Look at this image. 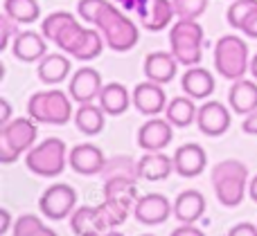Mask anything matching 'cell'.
<instances>
[{"label": "cell", "mask_w": 257, "mask_h": 236, "mask_svg": "<svg viewBox=\"0 0 257 236\" xmlns=\"http://www.w3.org/2000/svg\"><path fill=\"white\" fill-rule=\"evenodd\" d=\"M102 176H104V180L106 178H136L138 180V160H133L131 156H113L106 160Z\"/></svg>", "instance_id": "obj_32"}, {"label": "cell", "mask_w": 257, "mask_h": 236, "mask_svg": "<svg viewBox=\"0 0 257 236\" xmlns=\"http://www.w3.org/2000/svg\"><path fill=\"white\" fill-rule=\"evenodd\" d=\"M95 27L102 32L108 50H113V52H128L140 40L138 25L126 16L124 9H120L113 2H106L102 7L97 20H95Z\"/></svg>", "instance_id": "obj_1"}, {"label": "cell", "mask_w": 257, "mask_h": 236, "mask_svg": "<svg viewBox=\"0 0 257 236\" xmlns=\"http://www.w3.org/2000/svg\"><path fill=\"white\" fill-rule=\"evenodd\" d=\"M174 140V126L167 117H151L138 128V146L142 151H165Z\"/></svg>", "instance_id": "obj_9"}, {"label": "cell", "mask_w": 257, "mask_h": 236, "mask_svg": "<svg viewBox=\"0 0 257 236\" xmlns=\"http://www.w3.org/2000/svg\"><path fill=\"white\" fill-rule=\"evenodd\" d=\"M32 236H59L57 232H54V230H50L48 228V225H41V228L39 230H36V232L34 234H32Z\"/></svg>", "instance_id": "obj_50"}, {"label": "cell", "mask_w": 257, "mask_h": 236, "mask_svg": "<svg viewBox=\"0 0 257 236\" xmlns=\"http://www.w3.org/2000/svg\"><path fill=\"white\" fill-rule=\"evenodd\" d=\"M75 20V16H72L70 12H52L50 16L43 18V22H41V32H43V36L48 40H57V36L61 34V30L66 25H70V22Z\"/></svg>", "instance_id": "obj_34"}, {"label": "cell", "mask_w": 257, "mask_h": 236, "mask_svg": "<svg viewBox=\"0 0 257 236\" xmlns=\"http://www.w3.org/2000/svg\"><path fill=\"white\" fill-rule=\"evenodd\" d=\"M142 236H156V234H142Z\"/></svg>", "instance_id": "obj_53"}, {"label": "cell", "mask_w": 257, "mask_h": 236, "mask_svg": "<svg viewBox=\"0 0 257 236\" xmlns=\"http://www.w3.org/2000/svg\"><path fill=\"white\" fill-rule=\"evenodd\" d=\"M239 32H244L248 38H257V9L250 12V16L244 20V25H241Z\"/></svg>", "instance_id": "obj_43"}, {"label": "cell", "mask_w": 257, "mask_h": 236, "mask_svg": "<svg viewBox=\"0 0 257 236\" xmlns=\"http://www.w3.org/2000/svg\"><path fill=\"white\" fill-rule=\"evenodd\" d=\"M5 14L18 25H30L39 20L41 4L36 0H5Z\"/></svg>", "instance_id": "obj_29"}, {"label": "cell", "mask_w": 257, "mask_h": 236, "mask_svg": "<svg viewBox=\"0 0 257 236\" xmlns=\"http://www.w3.org/2000/svg\"><path fill=\"white\" fill-rule=\"evenodd\" d=\"M131 104H133V94L126 90V86L117 84V81L104 84L102 92H99V106L108 117H117L122 112H126V108Z\"/></svg>", "instance_id": "obj_21"}, {"label": "cell", "mask_w": 257, "mask_h": 236, "mask_svg": "<svg viewBox=\"0 0 257 236\" xmlns=\"http://www.w3.org/2000/svg\"><path fill=\"white\" fill-rule=\"evenodd\" d=\"M214 74L205 68L192 66L185 70V74L181 76V88L187 97L192 99H208L214 92Z\"/></svg>", "instance_id": "obj_19"}, {"label": "cell", "mask_w": 257, "mask_h": 236, "mask_svg": "<svg viewBox=\"0 0 257 236\" xmlns=\"http://www.w3.org/2000/svg\"><path fill=\"white\" fill-rule=\"evenodd\" d=\"M228 104L230 110L237 115H250L257 110V84L250 79H237L232 81L228 90Z\"/></svg>", "instance_id": "obj_20"}, {"label": "cell", "mask_w": 257, "mask_h": 236, "mask_svg": "<svg viewBox=\"0 0 257 236\" xmlns=\"http://www.w3.org/2000/svg\"><path fill=\"white\" fill-rule=\"evenodd\" d=\"M172 214H174V205L163 194H147V196H140L136 207H133V216H136L138 223L151 225V228H154V225H163Z\"/></svg>", "instance_id": "obj_10"}, {"label": "cell", "mask_w": 257, "mask_h": 236, "mask_svg": "<svg viewBox=\"0 0 257 236\" xmlns=\"http://www.w3.org/2000/svg\"><path fill=\"white\" fill-rule=\"evenodd\" d=\"M174 171H176L181 178H196L205 171V164H208V153L203 151V146L190 142L183 144L174 151Z\"/></svg>", "instance_id": "obj_14"}, {"label": "cell", "mask_w": 257, "mask_h": 236, "mask_svg": "<svg viewBox=\"0 0 257 236\" xmlns=\"http://www.w3.org/2000/svg\"><path fill=\"white\" fill-rule=\"evenodd\" d=\"M70 58L66 56V52L63 54H45L43 58L39 61V68H36V74H39V79L43 81V84L48 86H57L61 84V81L68 79V74H70Z\"/></svg>", "instance_id": "obj_23"}, {"label": "cell", "mask_w": 257, "mask_h": 236, "mask_svg": "<svg viewBox=\"0 0 257 236\" xmlns=\"http://www.w3.org/2000/svg\"><path fill=\"white\" fill-rule=\"evenodd\" d=\"M9 230H14L12 214H9V210H0V234H7Z\"/></svg>", "instance_id": "obj_46"}, {"label": "cell", "mask_w": 257, "mask_h": 236, "mask_svg": "<svg viewBox=\"0 0 257 236\" xmlns=\"http://www.w3.org/2000/svg\"><path fill=\"white\" fill-rule=\"evenodd\" d=\"M169 236H205V232L196 228L194 223H181Z\"/></svg>", "instance_id": "obj_42"}, {"label": "cell", "mask_w": 257, "mask_h": 236, "mask_svg": "<svg viewBox=\"0 0 257 236\" xmlns=\"http://www.w3.org/2000/svg\"><path fill=\"white\" fill-rule=\"evenodd\" d=\"M97 214H99L102 225L106 228V232H108V230H115V228H120L122 223H126L131 210L124 207L122 202L113 200V198H104V202H99L97 205Z\"/></svg>", "instance_id": "obj_30"}, {"label": "cell", "mask_w": 257, "mask_h": 236, "mask_svg": "<svg viewBox=\"0 0 257 236\" xmlns=\"http://www.w3.org/2000/svg\"><path fill=\"white\" fill-rule=\"evenodd\" d=\"M214 194H217V200L223 207H239L244 202V196L248 194V178H241V176H228V178L214 180Z\"/></svg>", "instance_id": "obj_22"}, {"label": "cell", "mask_w": 257, "mask_h": 236, "mask_svg": "<svg viewBox=\"0 0 257 236\" xmlns=\"http://www.w3.org/2000/svg\"><path fill=\"white\" fill-rule=\"evenodd\" d=\"M169 50L185 68L199 66L203 58V27L199 20L178 18L169 30Z\"/></svg>", "instance_id": "obj_2"}, {"label": "cell", "mask_w": 257, "mask_h": 236, "mask_svg": "<svg viewBox=\"0 0 257 236\" xmlns=\"http://www.w3.org/2000/svg\"><path fill=\"white\" fill-rule=\"evenodd\" d=\"M104 198H113V200L122 202L133 212L138 198H140L138 196L136 178H106L104 180Z\"/></svg>", "instance_id": "obj_27"}, {"label": "cell", "mask_w": 257, "mask_h": 236, "mask_svg": "<svg viewBox=\"0 0 257 236\" xmlns=\"http://www.w3.org/2000/svg\"><path fill=\"white\" fill-rule=\"evenodd\" d=\"M248 196L253 202H257V176H253V180H248Z\"/></svg>", "instance_id": "obj_49"}, {"label": "cell", "mask_w": 257, "mask_h": 236, "mask_svg": "<svg viewBox=\"0 0 257 236\" xmlns=\"http://www.w3.org/2000/svg\"><path fill=\"white\" fill-rule=\"evenodd\" d=\"M241 130H244L246 135H257V110L246 115L244 124H241Z\"/></svg>", "instance_id": "obj_45"}, {"label": "cell", "mask_w": 257, "mask_h": 236, "mask_svg": "<svg viewBox=\"0 0 257 236\" xmlns=\"http://www.w3.org/2000/svg\"><path fill=\"white\" fill-rule=\"evenodd\" d=\"M230 110L221 102H205L196 112V126L208 138H221L230 128Z\"/></svg>", "instance_id": "obj_12"}, {"label": "cell", "mask_w": 257, "mask_h": 236, "mask_svg": "<svg viewBox=\"0 0 257 236\" xmlns=\"http://www.w3.org/2000/svg\"><path fill=\"white\" fill-rule=\"evenodd\" d=\"M174 16H176V9H174L172 0H151L149 14L140 22L147 32H163L165 27H169Z\"/></svg>", "instance_id": "obj_28"}, {"label": "cell", "mask_w": 257, "mask_h": 236, "mask_svg": "<svg viewBox=\"0 0 257 236\" xmlns=\"http://www.w3.org/2000/svg\"><path fill=\"white\" fill-rule=\"evenodd\" d=\"M12 54L23 63H39L48 54V38L43 36V32H18L12 43Z\"/></svg>", "instance_id": "obj_15"}, {"label": "cell", "mask_w": 257, "mask_h": 236, "mask_svg": "<svg viewBox=\"0 0 257 236\" xmlns=\"http://www.w3.org/2000/svg\"><path fill=\"white\" fill-rule=\"evenodd\" d=\"M86 34H88V27H84L79 20H72L70 25H66L61 30V34L57 36V40H54V45H57L61 52H66V54H75L77 52V48H79L81 43H84V38H86Z\"/></svg>", "instance_id": "obj_31"}, {"label": "cell", "mask_w": 257, "mask_h": 236, "mask_svg": "<svg viewBox=\"0 0 257 236\" xmlns=\"http://www.w3.org/2000/svg\"><path fill=\"white\" fill-rule=\"evenodd\" d=\"M77 205V192L66 182H57L48 187L39 198V210L45 218L52 220H63L70 218Z\"/></svg>", "instance_id": "obj_6"}, {"label": "cell", "mask_w": 257, "mask_h": 236, "mask_svg": "<svg viewBox=\"0 0 257 236\" xmlns=\"http://www.w3.org/2000/svg\"><path fill=\"white\" fill-rule=\"evenodd\" d=\"M9 122H12V104L7 99H3L0 102V126L9 124Z\"/></svg>", "instance_id": "obj_47"}, {"label": "cell", "mask_w": 257, "mask_h": 236, "mask_svg": "<svg viewBox=\"0 0 257 236\" xmlns=\"http://www.w3.org/2000/svg\"><path fill=\"white\" fill-rule=\"evenodd\" d=\"M102 88H104L102 74L95 68H79L72 74L70 84H68V94L77 104H90L95 99H99Z\"/></svg>", "instance_id": "obj_13"}, {"label": "cell", "mask_w": 257, "mask_h": 236, "mask_svg": "<svg viewBox=\"0 0 257 236\" xmlns=\"http://www.w3.org/2000/svg\"><path fill=\"white\" fill-rule=\"evenodd\" d=\"M68 148L66 142L59 138H48L41 144H34L25 153V164L39 178H54L61 176L68 164Z\"/></svg>", "instance_id": "obj_5"}, {"label": "cell", "mask_w": 257, "mask_h": 236, "mask_svg": "<svg viewBox=\"0 0 257 236\" xmlns=\"http://www.w3.org/2000/svg\"><path fill=\"white\" fill-rule=\"evenodd\" d=\"M36 138H39V128H36V122L30 115L16 117L9 124L0 126V142L12 146L18 156L30 151L36 144Z\"/></svg>", "instance_id": "obj_7"}, {"label": "cell", "mask_w": 257, "mask_h": 236, "mask_svg": "<svg viewBox=\"0 0 257 236\" xmlns=\"http://www.w3.org/2000/svg\"><path fill=\"white\" fill-rule=\"evenodd\" d=\"M194 102L196 99L183 94V97H174L172 102L167 104L165 117L172 122L174 128H187V126L196 124V112H199V108H196Z\"/></svg>", "instance_id": "obj_26"}, {"label": "cell", "mask_w": 257, "mask_h": 236, "mask_svg": "<svg viewBox=\"0 0 257 236\" xmlns=\"http://www.w3.org/2000/svg\"><path fill=\"white\" fill-rule=\"evenodd\" d=\"M257 9V0H232L226 12V20L232 30H241L244 20L250 16V12Z\"/></svg>", "instance_id": "obj_35"}, {"label": "cell", "mask_w": 257, "mask_h": 236, "mask_svg": "<svg viewBox=\"0 0 257 236\" xmlns=\"http://www.w3.org/2000/svg\"><path fill=\"white\" fill-rule=\"evenodd\" d=\"M16 160H18V153L14 151L12 146L0 142V164H12V162H16Z\"/></svg>", "instance_id": "obj_44"}, {"label": "cell", "mask_w": 257, "mask_h": 236, "mask_svg": "<svg viewBox=\"0 0 257 236\" xmlns=\"http://www.w3.org/2000/svg\"><path fill=\"white\" fill-rule=\"evenodd\" d=\"M228 236H257V225L253 223H237L228 230Z\"/></svg>", "instance_id": "obj_41"}, {"label": "cell", "mask_w": 257, "mask_h": 236, "mask_svg": "<svg viewBox=\"0 0 257 236\" xmlns=\"http://www.w3.org/2000/svg\"><path fill=\"white\" fill-rule=\"evenodd\" d=\"M205 196L196 189H185L176 196L174 200V218L178 223H196L201 216L205 214Z\"/></svg>", "instance_id": "obj_18"}, {"label": "cell", "mask_w": 257, "mask_h": 236, "mask_svg": "<svg viewBox=\"0 0 257 236\" xmlns=\"http://www.w3.org/2000/svg\"><path fill=\"white\" fill-rule=\"evenodd\" d=\"M214 68H217V74L228 81L244 79L246 72H250L248 43L237 34L221 36L214 45Z\"/></svg>", "instance_id": "obj_3"}, {"label": "cell", "mask_w": 257, "mask_h": 236, "mask_svg": "<svg viewBox=\"0 0 257 236\" xmlns=\"http://www.w3.org/2000/svg\"><path fill=\"white\" fill-rule=\"evenodd\" d=\"M174 9H176L178 18H190V20H199L208 9V0H172Z\"/></svg>", "instance_id": "obj_36"}, {"label": "cell", "mask_w": 257, "mask_h": 236, "mask_svg": "<svg viewBox=\"0 0 257 236\" xmlns=\"http://www.w3.org/2000/svg\"><path fill=\"white\" fill-rule=\"evenodd\" d=\"M72 97L61 90H43L34 92L27 102V115L36 124L63 126L72 120Z\"/></svg>", "instance_id": "obj_4"}, {"label": "cell", "mask_w": 257, "mask_h": 236, "mask_svg": "<svg viewBox=\"0 0 257 236\" xmlns=\"http://www.w3.org/2000/svg\"><path fill=\"white\" fill-rule=\"evenodd\" d=\"M18 32H21L18 22L12 20L7 14H3V18H0V50H12V43L18 36Z\"/></svg>", "instance_id": "obj_40"}, {"label": "cell", "mask_w": 257, "mask_h": 236, "mask_svg": "<svg viewBox=\"0 0 257 236\" xmlns=\"http://www.w3.org/2000/svg\"><path fill=\"white\" fill-rule=\"evenodd\" d=\"M133 106L140 115L145 117H158L163 110H167V92H165L163 84L156 81H142L133 88Z\"/></svg>", "instance_id": "obj_8"}, {"label": "cell", "mask_w": 257, "mask_h": 236, "mask_svg": "<svg viewBox=\"0 0 257 236\" xmlns=\"http://www.w3.org/2000/svg\"><path fill=\"white\" fill-rule=\"evenodd\" d=\"M228 176H241V178H248V166L239 160H221L219 164H214L212 169V182L214 180L228 178Z\"/></svg>", "instance_id": "obj_37"}, {"label": "cell", "mask_w": 257, "mask_h": 236, "mask_svg": "<svg viewBox=\"0 0 257 236\" xmlns=\"http://www.w3.org/2000/svg\"><path fill=\"white\" fill-rule=\"evenodd\" d=\"M106 2H108V0H79V2H77V14H79V18L84 22L95 25L99 12H102V7Z\"/></svg>", "instance_id": "obj_38"}, {"label": "cell", "mask_w": 257, "mask_h": 236, "mask_svg": "<svg viewBox=\"0 0 257 236\" xmlns=\"http://www.w3.org/2000/svg\"><path fill=\"white\" fill-rule=\"evenodd\" d=\"M142 70H145V76L149 81H156V84H169L174 81L178 72V61L176 56L169 52H151L147 54L145 63H142Z\"/></svg>", "instance_id": "obj_16"}, {"label": "cell", "mask_w": 257, "mask_h": 236, "mask_svg": "<svg viewBox=\"0 0 257 236\" xmlns=\"http://www.w3.org/2000/svg\"><path fill=\"white\" fill-rule=\"evenodd\" d=\"M104 124H106V112L102 110V106H95L93 102L90 104H79V108L75 110L77 130L84 133V135H88V138L102 133Z\"/></svg>", "instance_id": "obj_25"}, {"label": "cell", "mask_w": 257, "mask_h": 236, "mask_svg": "<svg viewBox=\"0 0 257 236\" xmlns=\"http://www.w3.org/2000/svg\"><path fill=\"white\" fill-rule=\"evenodd\" d=\"M250 74H253V79L257 81V54L250 58Z\"/></svg>", "instance_id": "obj_51"}, {"label": "cell", "mask_w": 257, "mask_h": 236, "mask_svg": "<svg viewBox=\"0 0 257 236\" xmlns=\"http://www.w3.org/2000/svg\"><path fill=\"white\" fill-rule=\"evenodd\" d=\"M174 171V158L165 156L163 151H145V156L138 160V178L160 182L167 180Z\"/></svg>", "instance_id": "obj_17"}, {"label": "cell", "mask_w": 257, "mask_h": 236, "mask_svg": "<svg viewBox=\"0 0 257 236\" xmlns=\"http://www.w3.org/2000/svg\"><path fill=\"white\" fill-rule=\"evenodd\" d=\"M104 45H106V40H104L102 32H99L97 27H95V30L88 27V34H86L84 43L77 48L72 58H77V61H93V58H97L99 54L104 52Z\"/></svg>", "instance_id": "obj_33"}, {"label": "cell", "mask_w": 257, "mask_h": 236, "mask_svg": "<svg viewBox=\"0 0 257 236\" xmlns=\"http://www.w3.org/2000/svg\"><path fill=\"white\" fill-rule=\"evenodd\" d=\"M41 225H45V223L39 218V216H34V214H23V216H18L16 223H14L12 234H14V236H32V234L36 232V230L41 228Z\"/></svg>", "instance_id": "obj_39"}, {"label": "cell", "mask_w": 257, "mask_h": 236, "mask_svg": "<svg viewBox=\"0 0 257 236\" xmlns=\"http://www.w3.org/2000/svg\"><path fill=\"white\" fill-rule=\"evenodd\" d=\"M70 230L75 236H102L106 228L102 225L97 207H77L70 214Z\"/></svg>", "instance_id": "obj_24"}, {"label": "cell", "mask_w": 257, "mask_h": 236, "mask_svg": "<svg viewBox=\"0 0 257 236\" xmlns=\"http://www.w3.org/2000/svg\"><path fill=\"white\" fill-rule=\"evenodd\" d=\"M68 166L79 176H99L106 166V156L95 144H77L68 153Z\"/></svg>", "instance_id": "obj_11"}, {"label": "cell", "mask_w": 257, "mask_h": 236, "mask_svg": "<svg viewBox=\"0 0 257 236\" xmlns=\"http://www.w3.org/2000/svg\"><path fill=\"white\" fill-rule=\"evenodd\" d=\"M115 2L120 4V9H124V12H136L138 0H115Z\"/></svg>", "instance_id": "obj_48"}, {"label": "cell", "mask_w": 257, "mask_h": 236, "mask_svg": "<svg viewBox=\"0 0 257 236\" xmlns=\"http://www.w3.org/2000/svg\"><path fill=\"white\" fill-rule=\"evenodd\" d=\"M102 236H124V234H122V232H115V230H108V232L102 234Z\"/></svg>", "instance_id": "obj_52"}]
</instances>
